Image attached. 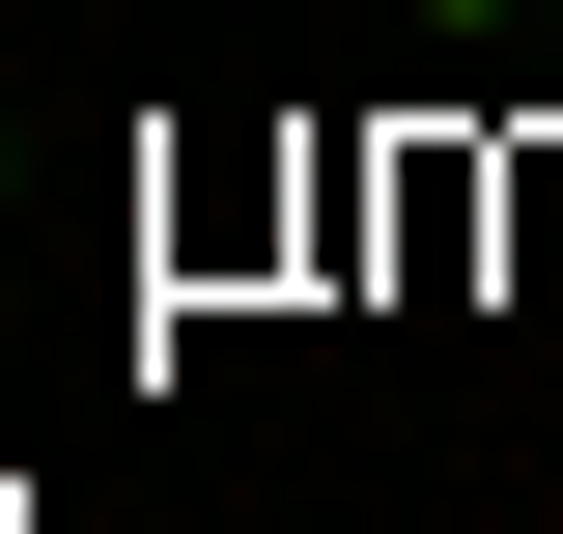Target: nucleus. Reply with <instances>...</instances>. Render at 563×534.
I'll list each match as a JSON object with an SVG mask.
<instances>
[{"label": "nucleus", "instance_id": "nucleus-1", "mask_svg": "<svg viewBox=\"0 0 563 534\" xmlns=\"http://www.w3.org/2000/svg\"><path fill=\"white\" fill-rule=\"evenodd\" d=\"M422 29H507V0H422Z\"/></svg>", "mask_w": 563, "mask_h": 534}]
</instances>
